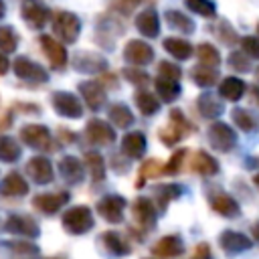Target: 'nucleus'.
<instances>
[{
	"label": "nucleus",
	"instance_id": "obj_57",
	"mask_svg": "<svg viewBox=\"0 0 259 259\" xmlns=\"http://www.w3.org/2000/svg\"><path fill=\"white\" fill-rule=\"evenodd\" d=\"M257 36H259V24H257Z\"/></svg>",
	"mask_w": 259,
	"mask_h": 259
},
{
	"label": "nucleus",
	"instance_id": "obj_40",
	"mask_svg": "<svg viewBox=\"0 0 259 259\" xmlns=\"http://www.w3.org/2000/svg\"><path fill=\"white\" fill-rule=\"evenodd\" d=\"M178 194H180V188H178L176 184H160V186L154 190V196H156V200H158V206H160L162 210L166 208L168 200L176 198Z\"/></svg>",
	"mask_w": 259,
	"mask_h": 259
},
{
	"label": "nucleus",
	"instance_id": "obj_52",
	"mask_svg": "<svg viewBox=\"0 0 259 259\" xmlns=\"http://www.w3.org/2000/svg\"><path fill=\"white\" fill-rule=\"evenodd\" d=\"M8 67H10V63H8V57H4V55L0 53V75H4V73L8 71Z\"/></svg>",
	"mask_w": 259,
	"mask_h": 259
},
{
	"label": "nucleus",
	"instance_id": "obj_4",
	"mask_svg": "<svg viewBox=\"0 0 259 259\" xmlns=\"http://www.w3.org/2000/svg\"><path fill=\"white\" fill-rule=\"evenodd\" d=\"M206 136H208L210 148L217 150V152H229V150H233L235 144H237V134L233 132L231 125H227V123H223V121H212V123L208 125Z\"/></svg>",
	"mask_w": 259,
	"mask_h": 259
},
{
	"label": "nucleus",
	"instance_id": "obj_49",
	"mask_svg": "<svg viewBox=\"0 0 259 259\" xmlns=\"http://www.w3.org/2000/svg\"><path fill=\"white\" fill-rule=\"evenodd\" d=\"M229 65L235 69V71H249V61L243 57V53H231L229 55Z\"/></svg>",
	"mask_w": 259,
	"mask_h": 259
},
{
	"label": "nucleus",
	"instance_id": "obj_59",
	"mask_svg": "<svg viewBox=\"0 0 259 259\" xmlns=\"http://www.w3.org/2000/svg\"><path fill=\"white\" fill-rule=\"evenodd\" d=\"M47 259H59V257H47Z\"/></svg>",
	"mask_w": 259,
	"mask_h": 259
},
{
	"label": "nucleus",
	"instance_id": "obj_21",
	"mask_svg": "<svg viewBox=\"0 0 259 259\" xmlns=\"http://www.w3.org/2000/svg\"><path fill=\"white\" fill-rule=\"evenodd\" d=\"M210 208H212L214 212L227 217V219H231V217H239V214H241L239 202H237L233 196L225 194V192H219V194H214V196L210 198Z\"/></svg>",
	"mask_w": 259,
	"mask_h": 259
},
{
	"label": "nucleus",
	"instance_id": "obj_39",
	"mask_svg": "<svg viewBox=\"0 0 259 259\" xmlns=\"http://www.w3.org/2000/svg\"><path fill=\"white\" fill-rule=\"evenodd\" d=\"M196 57L202 65H210V67H219L221 65V55L219 51L210 45V42H202L196 47Z\"/></svg>",
	"mask_w": 259,
	"mask_h": 259
},
{
	"label": "nucleus",
	"instance_id": "obj_14",
	"mask_svg": "<svg viewBox=\"0 0 259 259\" xmlns=\"http://www.w3.org/2000/svg\"><path fill=\"white\" fill-rule=\"evenodd\" d=\"M38 40H40V47H42L45 55L51 61V67L53 69H63L67 65V51H65V47L59 40H55L53 36H49V34H42Z\"/></svg>",
	"mask_w": 259,
	"mask_h": 259
},
{
	"label": "nucleus",
	"instance_id": "obj_38",
	"mask_svg": "<svg viewBox=\"0 0 259 259\" xmlns=\"http://www.w3.org/2000/svg\"><path fill=\"white\" fill-rule=\"evenodd\" d=\"M20 158V146L14 138H0V160L2 162H16Z\"/></svg>",
	"mask_w": 259,
	"mask_h": 259
},
{
	"label": "nucleus",
	"instance_id": "obj_3",
	"mask_svg": "<svg viewBox=\"0 0 259 259\" xmlns=\"http://www.w3.org/2000/svg\"><path fill=\"white\" fill-rule=\"evenodd\" d=\"M53 30L63 42H75L81 32V20L67 10H57L53 14Z\"/></svg>",
	"mask_w": 259,
	"mask_h": 259
},
{
	"label": "nucleus",
	"instance_id": "obj_51",
	"mask_svg": "<svg viewBox=\"0 0 259 259\" xmlns=\"http://www.w3.org/2000/svg\"><path fill=\"white\" fill-rule=\"evenodd\" d=\"M192 259H212V257H210V247H208L206 243H200V245H196Z\"/></svg>",
	"mask_w": 259,
	"mask_h": 259
},
{
	"label": "nucleus",
	"instance_id": "obj_56",
	"mask_svg": "<svg viewBox=\"0 0 259 259\" xmlns=\"http://www.w3.org/2000/svg\"><path fill=\"white\" fill-rule=\"evenodd\" d=\"M253 182H255V186H257V188H259V172H257V174H255V176H253Z\"/></svg>",
	"mask_w": 259,
	"mask_h": 259
},
{
	"label": "nucleus",
	"instance_id": "obj_34",
	"mask_svg": "<svg viewBox=\"0 0 259 259\" xmlns=\"http://www.w3.org/2000/svg\"><path fill=\"white\" fill-rule=\"evenodd\" d=\"M107 115H109V121H113V125L115 127H121V130H125V127H130L134 123V113L123 103H113L109 107Z\"/></svg>",
	"mask_w": 259,
	"mask_h": 259
},
{
	"label": "nucleus",
	"instance_id": "obj_8",
	"mask_svg": "<svg viewBox=\"0 0 259 259\" xmlns=\"http://www.w3.org/2000/svg\"><path fill=\"white\" fill-rule=\"evenodd\" d=\"M123 210H125V198L117 196V194H107L97 202V212L107 223H121Z\"/></svg>",
	"mask_w": 259,
	"mask_h": 259
},
{
	"label": "nucleus",
	"instance_id": "obj_30",
	"mask_svg": "<svg viewBox=\"0 0 259 259\" xmlns=\"http://www.w3.org/2000/svg\"><path fill=\"white\" fill-rule=\"evenodd\" d=\"M164 49H166L172 57H176L178 61H186V59L192 57V45H190L188 40H184V38L168 36V38H164Z\"/></svg>",
	"mask_w": 259,
	"mask_h": 259
},
{
	"label": "nucleus",
	"instance_id": "obj_35",
	"mask_svg": "<svg viewBox=\"0 0 259 259\" xmlns=\"http://www.w3.org/2000/svg\"><path fill=\"white\" fill-rule=\"evenodd\" d=\"M134 101L138 105V109L144 113V115H154L158 109H160V101L146 89H140L136 95H134Z\"/></svg>",
	"mask_w": 259,
	"mask_h": 259
},
{
	"label": "nucleus",
	"instance_id": "obj_28",
	"mask_svg": "<svg viewBox=\"0 0 259 259\" xmlns=\"http://www.w3.org/2000/svg\"><path fill=\"white\" fill-rule=\"evenodd\" d=\"M190 77H192V81L198 85V87H202V89H206V87H212L217 81H219V73H217V67H210V65H196V67H192V71H190Z\"/></svg>",
	"mask_w": 259,
	"mask_h": 259
},
{
	"label": "nucleus",
	"instance_id": "obj_47",
	"mask_svg": "<svg viewBox=\"0 0 259 259\" xmlns=\"http://www.w3.org/2000/svg\"><path fill=\"white\" fill-rule=\"evenodd\" d=\"M241 49L249 59H259V36H243Z\"/></svg>",
	"mask_w": 259,
	"mask_h": 259
},
{
	"label": "nucleus",
	"instance_id": "obj_26",
	"mask_svg": "<svg viewBox=\"0 0 259 259\" xmlns=\"http://www.w3.org/2000/svg\"><path fill=\"white\" fill-rule=\"evenodd\" d=\"M59 170H61V176L65 178V182H69V184H77V182L83 180V166H81V162H79L77 158H73V156L61 158Z\"/></svg>",
	"mask_w": 259,
	"mask_h": 259
},
{
	"label": "nucleus",
	"instance_id": "obj_6",
	"mask_svg": "<svg viewBox=\"0 0 259 259\" xmlns=\"http://www.w3.org/2000/svg\"><path fill=\"white\" fill-rule=\"evenodd\" d=\"M20 138L26 146L34 148V150H49L51 148V132L49 127L40 125V123H28L20 130Z\"/></svg>",
	"mask_w": 259,
	"mask_h": 259
},
{
	"label": "nucleus",
	"instance_id": "obj_10",
	"mask_svg": "<svg viewBox=\"0 0 259 259\" xmlns=\"http://www.w3.org/2000/svg\"><path fill=\"white\" fill-rule=\"evenodd\" d=\"M14 73L24 79V81H30V83H45L49 79V73L34 61L26 59V57H18L14 61Z\"/></svg>",
	"mask_w": 259,
	"mask_h": 259
},
{
	"label": "nucleus",
	"instance_id": "obj_17",
	"mask_svg": "<svg viewBox=\"0 0 259 259\" xmlns=\"http://www.w3.org/2000/svg\"><path fill=\"white\" fill-rule=\"evenodd\" d=\"M182 251H184V243L176 235H166L152 245V253L158 257H164V259L178 257V255H182Z\"/></svg>",
	"mask_w": 259,
	"mask_h": 259
},
{
	"label": "nucleus",
	"instance_id": "obj_24",
	"mask_svg": "<svg viewBox=\"0 0 259 259\" xmlns=\"http://www.w3.org/2000/svg\"><path fill=\"white\" fill-rule=\"evenodd\" d=\"M73 67L83 71V73H99L107 67L105 59H101L99 55H91V53H79L75 55V61H73Z\"/></svg>",
	"mask_w": 259,
	"mask_h": 259
},
{
	"label": "nucleus",
	"instance_id": "obj_12",
	"mask_svg": "<svg viewBox=\"0 0 259 259\" xmlns=\"http://www.w3.org/2000/svg\"><path fill=\"white\" fill-rule=\"evenodd\" d=\"M4 229L8 233L22 235V237H38V233H40L36 221L32 217H26V214H10L4 223Z\"/></svg>",
	"mask_w": 259,
	"mask_h": 259
},
{
	"label": "nucleus",
	"instance_id": "obj_5",
	"mask_svg": "<svg viewBox=\"0 0 259 259\" xmlns=\"http://www.w3.org/2000/svg\"><path fill=\"white\" fill-rule=\"evenodd\" d=\"M51 101H53V109L63 115V117H71V119H77L83 115V105L81 101L73 95V93H67V91H55L51 95Z\"/></svg>",
	"mask_w": 259,
	"mask_h": 259
},
{
	"label": "nucleus",
	"instance_id": "obj_46",
	"mask_svg": "<svg viewBox=\"0 0 259 259\" xmlns=\"http://www.w3.org/2000/svg\"><path fill=\"white\" fill-rule=\"evenodd\" d=\"M142 2H144V0H113V2H111V10L117 12V14H121V16H127V14H132Z\"/></svg>",
	"mask_w": 259,
	"mask_h": 259
},
{
	"label": "nucleus",
	"instance_id": "obj_25",
	"mask_svg": "<svg viewBox=\"0 0 259 259\" xmlns=\"http://www.w3.org/2000/svg\"><path fill=\"white\" fill-rule=\"evenodd\" d=\"M192 172L196 174H202V176H212L219 172V162L217 158H212L210 154H206L204 150H198L194 152V158H192Z\"/></svg>",
	"mask_w": 259,
	"mask_h": 259
},
{
	"label": "nucleus",
	"instance_id": "obj_13",
	"mask_svg": "<svg viewBox=\"0 0 259 259\" xmlns=\"http://www.w3.org/2000/svg\"><path fill=\"white\" fill-rule=\"evenodd\" d=\"M69 200V192L61 190V192H42V194H36L32 198V204L36 210L45 212V214H55L65 202Z\"/></svg>",
	"mask_w": 259,
	"mask_h": 259
},
{
	"label": "nucleus",
	"instance_id": "obj_20",
	"mask_svg": "<svg viewBox=\"0 0 259 259\" xmlns=\"http://www.w3.org/2000/svg\"><path fill=\"white\" fill-rule=\"evenodd\" d=\"M79 91H81V95H83V99H85V103L89 105V109H99L103 103H105V89H103V85L101 83H97V81H83L81 85H79Z\"/></svg>",
	"mask_w": 259,
	"mask_h": 259
},
{
	"label": "nucleus",
	"instance_id": "obj_1",
	"mask_svg": "<svg viewBox=\"0 0 259 259\" xmlns=\"http://www.w3.org/2000/svg\"><path fill=\"white\" fill-rule=\"evenodd\" d=\"M188 132H194V125L184 117V113L180 109L174 107V109H170V123L160 130V142L164 146H174Z\"/></svg>",
	"mask_w": 259,
	"mask_h": 259
},
{
	"label": "nucleus",
	"instance_id": "obj_29",
	"mask_svg": "<svg viewBox=\"0 0 259 259\" xmlns=\"http://www.w3.org/2000/svg\"><path fill=\"white\" fill-rule=\"evenodd\" d=\"M99 243H101V247H103L107 253H111V255H115V257H123V255L130 253V249H127V245L123 243V239H121L119 233L105 231V233H101Z\"/></svg>",
	"mask_w": 259,
	"mask_h": 259
},
{
	"label": "nucleus",
	"instance_id": "obj_45",
	"mask_svg": "<svg viewBox=\"0 0 259 259\" xmlns=\"http://www.w3.org/2000/svg\"><path fill=\"white\" fill-rule=\"evenodd\" d=\"M186 150H178V152H174L172 154V158L168 160V164L162 168V174H176V172H180V168H182V162H184V158H186Z\"/></svg>",
	"mask_w": 259,
	"mask_h": 259
},
{
	"label": "nucleus",
	"instance_id": "obj_15",
	"mask_svg": "<svg viewBox=\"0 0 259 259\" xmlns=\"http://www.w3.org/2000/svg\"><path fill=\"white\" fill-rule=\"evenodd\" d=\"M219 243H221L223 251L229 253V255H237V253L249 251L251 245H253L249 237H245L243 233H237V231H225V233H221Z\"/></svg>",
	"mask_w": 259,
	"mask_h": 259
},
{
	"label": "nucleus",
	"instance_id": "obj_42",
	"mask_svg": "<svg viewBox=\"0 0 259 259\" xmlns=\"http://www.w3.org/2000/svg\"><path fill=\"white\" fill-rule=\"evenodd\" d=\"M186 8L204 18H214V14H217L214 2H210V0H186Z\"/></svg>",
	"mask_w": 259,
	"mask_h": 259
},
{
	"label": "nucleus",
	"instance_id": "obj_27",
	"mask_svg": "<svg viewBox=\"0 0 259 259\" xmlns=\"http://www.w3.org/2000/svg\"><path fill=\"white\" fill-rule=\"evenodd\" d=\"M245 89H247V85H245L243 79H239V77H227V79L221 81L219 93H221V97H225L227 101H239V99L243 97Z\"/></svg>",
	"mask_w": 259,
	"mask_h": 259
},
{
	"label": "nucleus",
	"instance_id": "obj_53",
	"mask_svg": "<svg viewBox=\"0 0 259 259\" xmlns=\"http://www.w3.org/2000/svg\"><path fill=\"white\" fill-rule=\"evenodd\" d=\"M251 97H253V101H255V103H259V85L251 87Z\"/></svg>",
	"mask_w": 259,
	"mask_h": 259
},
{
	"label": "nucleus",
	"instance_id": "obj_22",
	"mask_svg": "<svg viewBox=\"0 0 259 259\" xmlns=\"http://www.w3.org/2000/svg\"><path fill=\"white\" fill-rule=\"evenodd\" d=\"M121 152L127 158H140L146 152V136L142 132H130L121 140Z\"/></svg>",
	"mask_w": 259,
	"mask_h": 259
},
{
	"label": "nucleus",
	"instance_id": "obj_18",
	"mask_svg": "<svg viewBox=\"0 0 259 259\" xmlns=\"http://www.w3.org/2000/svg\"><path fill=\"white\" fill-rule=\"evenodd\" d=\"M22 18L32 26V28H42L49 20V8H45L40 2L36 0H26L22 4V10H20Z\"/></svg>",
	"mask_w": 259,
	"mask_h": 259
},
{
	"label": "nucleus",
	"instance_id": "obj_50",
	"mask_svg": "<svg viewBox=\"0 0 259 259\" xmlns=\"http://www.w3.org/2000/svg\"><path fill=\"white\" fill-rule=\"evenodd\" d=\"M219 36L223 38V42H229V45H233L235 40H237V34H235V30L227 24V22H221V32H219Z\"/></svg>",
	"mask_w": 259,
	"mask_h": 259
},
{
	"label": "nucleus",
	"instance_id": "obj_19",
	"mask_svg": "<svg viewBox=\"0 0 259 259\" xmlns=\"http://www.w3.org/2000/svg\"><path fill=\"white\" fill-rule=\"evenodd\" d=\"M136 28L148 36V38H154L160 34V18H158V12L154 8H146L142 10L138 16H136Z\"/></svg>",
	"mask_w": 259,
	"mask_h": 259
},
{
	"label": "nucleus",
	"instance_id": "obj_11",
	"mask_svg": "<svg viewBox=\"0 0 259 259\" xmlns=\"http://www.w3.org/2000/svg\"><path fill=\"white\" fill-rule=\"evenodd\" d=\"M26 174L36 182V184H49L55 178L53 164L45 156H34L26 162Z\"/></svg>",
	"mask_w": 259,
	"mask_h": 259
},
{
	"label": "nucleus",
	"instance_id": "obj_58",
	"mask_svg": "<svg viewBox=\"0 0 259 259\" xmlns=\"http://www.w3.org/2000/svg\"><path fill=\"white\" fill-rule=\"evenodd\" d=\"M255 75H257V79H259V69H257V73H255Z\"/></svg>",
	"mask_w": 259,
	"mask_h": 259
},
{
	"label": "nucleus",
	"instance_id": "obj_7",
	"mask_svg": "<svg viewBox=\"0 0 259 259\" xmlns=\"http://www.w3.org/2000/svg\"><path fill=\"white\" fill-rule=\"evenodd\" d=\"M85 138H87L91 144H97V146H109V144L115 140V130H113L107 121L93 117V119L87 121Z\"/></svg>",
	"mask_w": 259,
	"mask_h": 259
},
{
	"label": "nucleus",
	"instance_id": "obj_36",
	"mask_svg": "<svg viewBox=\"0 0 259 259\" xmlns=\"http://www.w3.org/2000/svg\"><path fill=\"white\" fill-rule=\"evenodd\" d=\"M231 117H233V121H235L243 132H253V130H257V125H259L255 113H251L249 109H243V107H235V109L231 111Z\"/></svg>",
	"mask_w": 259,
	"mask_h": 259
},
{
	"label": "nucleus",
	"instance_id": "obj_16",
	"mask_svg": "<svg viewBox=\"0 0 259 259\" xmlns=\"http://www.w3.org/2000/svg\"><path fill=\"white\" fill-rule=\"evenodd\" d=\"M132 214H134L136 223H138L140 227H144V229H152V227L156 225V208H154L152 200H148V198H144V196H140V198L134 200V204H132Z\"/></svg>",
	"mask_w": 259,
	"mask_h": 259
},
{
	"label": "nucleus",
	"instance_id": "obj_55",
	"mask_svg": "<svg viewBox=\"0 0 259 259\" xmlns=\"http://www.w3.org/2000/svg\"><path fill=\"white\" fill-rule=\"evenodd\" d=\"M4 12H6V6H4V2H2V0H0V18H2V16H4Z\"/></svg>",
	"mask_w": 259,
	"mask_h": 259
},
{
	"label": "nucleus",
	"instance_id": "obj_33",
	"mask_svg": "<svg viewBox=\"0 0 259 259\" xmlns=\"http://www.w3.org/2000/svg\"><path fill=\"white\" fill-rule=\"evenodd\" d=\"M164 18H166V22H168L174 30H178V32H184V34H192V32H194V22H192L184 12L166 10Z\"/></svg>",
	"mask_w": 259,
	"mask_h": 259
},
{
	"label": "nucleus",
	"instance_id": "obj_37",
	"mask_svg": "<svg viewBox=\"0 0 259 259\" xmlns=\"http://www.w3.org/2000/svg\"><path fill=\"white\" fill-rule=\"evenodd\" d=\"M85 164L89 168V174H91V180L93 182H101L105 178V162L101 158V154L97 152H87L85 154Z\"/></svg>",
	"mask_w": 259,
	"mask_h": 259
},
{
	"label": "nucleus",
	"instance_id": "obj_54",
	"mask_svg": "<svg viewBox=\"0 0 259 259\" xmlns=\"http://www.w3.org/2000/svg\"><path fill=\"white\" fill-rule=\"evenodd\" d=\"M251 231H253V237H255V241L259 243V223H253V227H251Z\"/></svg>",
	"mask_w": 259,
	"mask_h": 259
},
{
	"label": "nucleus",
	"instance_id": "obj_44",
	"mask_svg": "<svg viewBox=\"0 0 259 259\" xmlns=\"http://www.w3.org/2000/svg\"><path fill=\"white\" fill-rule=\"evenodd\" d=\"M162 164L158 162V160H154V158H150V160H146L144 164H142V170H140V180L136 182L138 186H142V182H144V178H156V176H160L162 174Z\"/></svg>",
	"mask_w": 259,
	"mask_h": 259
},
{
	"label": "nucleus",
	"instance_id": "obj_41",
	"mask_svg": "<svg viewBox=\"0 0 259 259\" xmlns=\"http://www.w3.org/2000/svg\"><path fill=\"white\" fill-rule=\"evenodd\" d=\"M18 47V34L12 26H0V51L2 53H14Z\"/></svg>",
	"mask_w": 259,
	"mask_h": 259
},
{
	"label": "nucleus",
	"instance_id": "obj_43",
	"mask_svg": "<svg viewBox=\"0 0 259 259\" xmlns=\"http://www.w3.org/2000/svg\"><path fill=\"white\" fill-rule=\"evenodd\" d=\"M121 75L125 77V81H130V83L136 85V87H146V85L150 83V75H148L146 71H142V69L125 67V69L121 71Z\"/></svg>",
	"mask_w": 259,
	"mask_h": 259
},
{
	"label": "nucleus",
	"instance_id": "obj_48",
	"mask_svg": "<svg viewBox=\"0 0 259 259\" xmlns=\"http://www.w3.org/2000/svg\"><path fill=\"white\" fill-rule=\"evenodd\" d=\"M158 73H160L162 77H166V79H174V81H180V77H182L180 67H176L174 63H168V61H162V63L158 65Z\"/></svg>",
	"mask_w": 259,
	"mask_h": 259
},
{
	"label": "nucleus",
	"instance_id": "obj_2",
	"mask_svg": "<svg viewBox=\"0 0 259 259\" xmlns=\"http://www.w3.org/2000/svg\"><path fill=\"white\" fill-rule=\"evenodd\" d=\"M63 229L71 235H83L93 229V212L89 206H71L63 214Z\"/></svg>",
	"mask_w": 259,
	"mask_h": 259
},
{
	"label": "nucleus",
	"instance_id": "obj_9",
	"mask_svg": "<svg viewBox=\"0 0 259 259\" xmlns=\"http://www.w3.org/2000/svg\"><path fill=\"white\" fill-rule=\"evenodd\" d=\"M123 59L132 65H148L154 59V49L140 38H132L127 40V45L123 47Z\"/></svg>",
	"mask_w": 259,
	"mask_h": 259
},
{
	"label": "nucleus",
	"instance_id": "obj_23",
	"mask_svg": "<svg viewBox=\"0 0 259 259\" xmlns=\"http://www.w3.org/2000/svg\"><path fill=\"white\" fill-rule=\"evenodd\" d=\"M26 192H28V184L18 172H10L0 182V194L4 196H24Z\"/></svg>",
	"mask_w": 259,
	"mask_h": 259
},
{
	"label": "nucleus",
	"instance_id": "obj_32",
	"mask_svg": "<svg viewBox=\"0 0 259 259\" xmlns=\"http://www.w3.org/2000/svg\"><path fill=\"white\" fill-rule=\"evenodd\" d=\"M154 85H156L158 95H160L162 101H166V103H172V101L180 95V85H178V81H174V79H166V77L158 75L156 81H154Z\"/></svg>",
	"mask_w": 259,
	"mask_h": 259
},
{
	"label": "nucleus",
	"instance_id": "obj_31",
	"mask_svg": "<svg viewBox=\"0 0 259 259\" xmlns=\"http://www.w3.org/2000/svg\"><path fill=\"white\" fill-rule=\"evenodd\" d=\"M196 107H198V111H200V115L202 117H217V115H221L223 113V105H221V101L212 95V93H208V91H204L198 99H196Z\"/></svg>",
	"mask_w": 259,
	"mask_h": 259
}]
</instances>
